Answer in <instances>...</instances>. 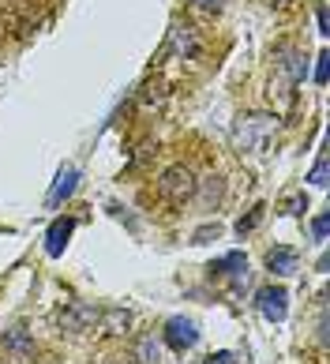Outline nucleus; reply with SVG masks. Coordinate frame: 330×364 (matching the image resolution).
I'll return each mask as SVG.
<instances>
[{
	"instance_id": "423d86ee",
	"label": "nucleus",
	"mask_w": 330,
	"mask_h": 364,
	"mask_svg": "<svg viewBox=\"0 0 330 364\" xmlns=\"http://www.w3.org/2000/svg\"><path fill=\"white\" fill-rule=\"evenodd\" d=\"M297 267V255L289 252V248H278V252H270V271H278V274H289Z\"/></svg>"
},
{
	"instance_id": "20e7f679",
	"label": "nucleus",
	"mask_w": 330,
	"mask_h": 364,
	"mask_svg": "<svg viewBox=\"0 0 330 364\" xmlns=\"http://www.w3.org/2000/svg\"><path fill=\"white\" fill-rule=\"evenodd\" d=\"M169 346L173 349H191L196 346V327L188 319H173L169 323Z\"/></svg>"
},
{
	"instance_id": "f257e3e1",
	"label": "nucleus",
	"mask_w": 330,
	"mask_h": 364,
	"mask_svg": "<svg viewBox=\"0 0 330 364\" xmlns=\"http://www.w3.org/2000/svg\"><path fill=\"white\" fill-rule=\"evenodd\" d=\"M158 196L165 199V203H173V207H184L188 199L196 196V177H191V169L188 166L165 169L161 181H158Z\"/></svg>"
},
{
	"instance_id": "39448f33",
	"label": "nucleus",
	"mask_w": 330,
	"mask_h": 364,
	"mask_svg": "<svg viewBox=\"0 0 330 364\" xmlns=\"http://www.w3.org/2000/svg\"><path fill=\"white\" fill-rule=\"evenodd\" d=\"M259 301H263V316L267 319H285V289H267Z\"/></svg>"
},
{
	"instance_id": "9b49d317",
	"label": "nucleus",
	"mask_w": 330,
	"mask_h": 364,
	"mask_svg": "<svg viewBox=\"0 0 330 364\" xmlns=\"http://www.w3.org/2000/svg\"><path fill=\"white\" fill-rule=\"evenodd\" d=\"M259 222H263V207H259V210H252V218H247V222H240L237 229H240V233H252V229H255Z\"/></svg>"
},
{
	"instance_id": "6e6552de",
	"label": "nucleus",
	"mask_w": 330,
	"mask_h": 364,
	"mask_svg": "<svg viewBox=\"0 0 330 364\" xmlns=\"http://www.w3.org/2000/svg\"><path fill=\"white\" fill-rule=\"evenodd\" d=\"M139 364H158V346H154V338H143V342H139Z\"/></svg>"
},
{
	"instance_id": "7ed1b4c3",
	"label": "nucleus",
	"mask_w": 330,
	"mask_h": 364,
	"mask_svg": "<svg viewBox=\"0 0 330 364\" xmlns=\"http://www.w3.org/2000/svg\"><path fill=\"white\" fill-rule=\"evenodd\" d=\"M94 319H98V312H94L90 304H68V308L57 312V323L64 331H87Z\"/></svg>"
},
{
	"instance_id": "f8f14e48",
	"label": "nucleus",
	"mask_w": 330,
	"mask_h": 364,
	"mask_svg": "<svg viewBox=\"0 0 330 364\" xmlns=\"http://www.w3.org/2000/svg\"><path fill=\"white\" fill-rule=\"evenodd\" d=\"M211 364H233V357L229 353H218V357H211Z\"/></svg>"
},
{
	"instance_id": "9d476101",
	"label": "nucleus",
	"mask_w": 330,
	"mask_h": 364,
	"mask_svg": "<svg viewBox=\"0 0 330 364\" xmlns=\"http://www.w3.org/2000/svg\"><path fill=\"white\" fill-rule=\"evenodd\" d=\"M72 181H75V173L68 169V173H60V184H57V192H53V199H60V196H68L72 192Z\"/></svg>"
},
{
	"instance_id": "ddd939ff",
	"label": "nucleus",
	"mask_w": 330,
	"mask_h": 364,
	"mask_svg": "<svg viewBox=\"0 0 330 364\" xmlns=\"http://www.w3.org/2000/svg\"><path fill=\"white\" fill-rule=\"evenodd\" d=\"M196 4H203V8H222L225 0H196Z\"/></svg>"
},
{
	"instance_id": "0eeeda50",
	"label": "nucleus",
	"mask_w": 330,
	"mask_h": 364,
	"mask_svg": "<svg viewBox=\"0 0 330 364\" xmlns=\"http://www.w3.org/2000/svg\"><path fill=\"white\" fill-rule=\"evenodd\" d=\"M68 233H72V222H57V225H53V233H49V252H53V255L60 252V245L68 240Z\"/></svg>"
},
{
	"instance_id": "1a4fd4ad",
	"label": "nucleus",
	"mask_w": 330,
	"mask_h": 364,
	"mask_svg": "<svg viewBox=\"0 0 330 364\" xmlns=\"http://www.w3.org/2000/svg\"><path fill=\"white\" fill-rule=\"evenodd\" d=\"M128 323H132V316H128V312H109V334L128 331Z\"/></svg>"
},
{
	"instance_id": "f03ea898",
	"label": "nucleus",
	"mask_w": 330,
	"mask_h": 364,
	"mask_svg": "<svg viewBox=\"0 0 330 364\" xmlns=\"http://www.w3.org/2000/svg\"><path fill=\"white\" fill-rule=\"evenodd\" d=\"M169 46H173V53H176L181 60H199V57H203V34H199V26L176 23Z\"/></svg>"
}]
</instances>
